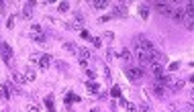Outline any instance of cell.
I'll return each instance as SVG.
<instances>
[{"instance_id": "obj_1", "label": "cell", "mask_w": 194, "mask_h": 112, "mask_svg": "<svg viewBox=\"0 0 194 112\" xmlns=\"http://www.w3.org/2000/svg\"><path fill=\"white\" fill-rule=\"evenodd\" d=\"M125 73H127V78L131 79V82H135V84L141 82L143 75H145V72H143L139 65H137V67H135V65H127V67H125Z\"/></svg>"}, {"instance_id": "obj_2", "label": "cell", "mask_w": 194, "mask_h": 112, "mask_svg": "<svg viewBox=\"0 0 194 112\" xmlns=\"http://www.w3.org/2000/svg\"><path fill=\"white\" fill-rule=\"evenodd\" d=\"M0 53H2V59L6 65H13V47L8 43H0Z\"/></svg>"}, {"instance_id": "obj_3", "label": "cell", "mask_w": 194, "mask_h": 112, "mask_svg": "<svg viewBox=\"0 0 194 112\" xmlns=\"http://www.w3.org/2000/svg\"><path fill=\"white\" fill-rule=\"evenodd\" d=\"M113 19H125V16H127L129 14V10H127V6H125V4H119V6H114L113 8Z\"/></svg>"}, {"instance_id": "obj_4", "label": "cell", "mask_w": 194, "mask_h": 112, "mask_svg": "<svg viewBox=\"0 0 194 112\" xmlns=\"http://www.w3.org/2000/svg\"><path fill=\"white\" fill-rule=\"evenodd\" d=\"M33 8H35V2H27V4H25V8L19 12L20 19H31V16H33Z\"/></svg>"}, {"instance_id": "obj_5", "label": "cell", "mask_w": 194, "mask_h": 112, "mask_svg": "<svg viewBox=\"0 0 194 112\" xmlns=\"http://www.w3.org/2000/svg\"><path fill=\"white\" fill-rule=\"evenodd\" d=\"M170 16H172L176 23H184V19H186V14H184V8H172V14H170Z\"/></svg>"}, {"instance_id": "obj_6", "label": "cell", "mask_w": 194, "mask_h": 112, "mask_svg": "<svg viewBox=\"0 0 194 112\" xmlns=\"http://www.w3.org/2000/svg\"><path fill=\"white\" fill-rule=\"evenodd\" d=\"M155 6H157V10H160L163 16H170V14H172V4H170V2H157Z\"/></svg>"}, {"instance_id": "obj_7", "label": "cell", "mask_w": 194, "mask_h": 112, "mask_svg": "<svg viewBox=\"0 0 194 112\" xmlns=\"http://www.w3.org/2000/svg\"><path fill=\"white\" fill-rule=\"evenodd\" d=\"M72 29H78V31H82V26H84V16H82V12H74V23H72Z\"/></svg>"}, {"instance_id": "obj_8", "label": "cell", "mask_w": 194, "mask_h": 112, "mask_svg": "<svg viewBox=\"0 0 194 112\" xmlns=\"http://www.w3.org/2000/svg\"><path fill=\"white\" fill-rule=\"evenodd\" d=\"M47 37H49V31H43V33H31V39L37 41V43H45Z\"/></svg>"}, {"instance_id": "obj_9", "label": "cell", "mask_w": 194, "mask_h": 112, "mask_svg": "<svg viewBox=\"0 0 194 112\" xmlns=\"http://www.w3.org/2000/svg\"><path fill=\"white\" fill-rule=\"evenodd\" d=\"M90 55H92V53H90V49H86V47H80V49H78V57H80V61H88V59H90Z\"/></svg>"}, {"instance_id": "obj_10", "label": "cell", "mask_w": 194, "mask_h": 112, "mask_svg": "<svg viewBox=\"0 0 194 112\" xmlns=\"http://www.w3.org/2000/svg\"><path fill=\"white\" fill-rule=\"evenodd\" d=\"M151 88H153V92L157 94V98H163V96H166V88L163 86H160V84H157V82H153V84H151Z\"/></svg>"}, {"instance_id": "obj_11", "label": "cell", "mask_w": 194, "mask_h": 112, "mask_svg": "<svg viewBox=\"0 0 194 112\" xmlns=\"http://www.w3.org/2000/svg\"><path fill=\"white\" fill-rule=\"evenodd\" d=\"M182 88H184V82H182V79H172V84H170V92H180Z\"/></svg>"}, {"instance_id": "obj_12", "label": "cell", "mask_w": 194, "mask_h": 112, "mask_svg": "<svg viewBox=\"0 0 194 112\" xmlns=\"http://www.w3.org/2000/svg\"><path fill=\"white\" fill-rule=\"evenodd\" d=\"M25 82H27V79H25V75H23V73H19V72L13 73V84H14V86H23Z\"/></svg>"}, {"instance_id": "obj_13", "label": "cell", "mask_w": 194, "mask_h": 112, "mask_svg": "<svg viewBox=\"0 0 194 112\" xmlns=\"http://www.w3.org/2000/svg\"><path fill=\"white\" fill-rule=\"evenodd\" d=\"M49 63H51V55H41V59H39V67H41V69H47Z\"/></svg>"}, {"instance_id": "obj_14", "label": "cell", "mask_w": 194, "mask_h": 112, "mask_svg": "<svg viewBox=\"0 0 194 112\" xmlns=\"http://www.w3.org/2000/svg\"><path fill=\"white\" fill-rule=\"evenodd\" d=\"M139 16L143 20L149 19V6H147V4H139Z\"/></svg>"}, {"instance_id": "obj_15", "label": "cell", "mask_w": 194, "mask_h": 112, "mask_svg": "<svg viewBox=\"0 0 194 112\" xmlns=\"http://www.w3.org/2000/svg\"><path fill=\"white\" fill-rule=\"evenodd\" d=\"M45 106H47V110H49V112H55V102H53V96H51V94L45 98Z\"/></svg>"}, {"instance_id": "obj_16", "label": "cell", "mask_w": 194, "mask_h": 112, "mask_svg": "<svg viewBox=\"0 0 194 112\" xmlns=\"http://www.w3.org/2000/svg\"><path fill=\"white\" fill-rule=\"evenodd\" d=\"M63 49H66L67 53H78V47H76V43H72V41H66V43H63Z\"/></svg>"}, {"instance_id": "obj_17", "label": "cell", "mask_w": 194, "mask_h": 112, "mask_svg": "<svg viewBox=\"0 0 194 112\" xmlns=\"http://www.w3.org/2000/svg\"><path fill=\"white\" fill-rule=\"evenodd\" d=\"M120 104L127 108V112H137V106H135V104H131V102H127L125 98H120Z\"/></svg>"}, {"instance_id": "obj_18", "label": "cell", "mask_w": 194, "mask_h": 112, "mask_svg": "<svg viewBox=\"0 0 194 112\" xmlns=\"http://www.w3.org/2000/svg\"><path fill=\"white\" fill-rule=\"evenodd\" d=\"M86 88H88L92 94H98V84H96V82H92V79H88V82H86Z\"/></svg>"}, {"instance_id": "obj_19", "label": "cell", "mask_w": 194, "mask_h": 112, "mask_svg": "<svg viewBox=\"0 0 194 112\" xmlns=\"http://www.w3.org/2000/svg\"><path fill=\"white\" fill-rule=\"evenodd\" d=\"M35 78H37V75H35V69H33V67H27V72H25V79H27V82H33Z\"/></svg>"}, {"instance_id": "obj_20", "label": "cell", "mask_w": 194, "mask_h": 112, "mask_svg": "<svg viewBox=\"0 0 194 112\" xmlns=\"http://www.w3.org/2000/svg\"><path fill=\"white\" fill-rule=\"evenodd\" d=\"M92 6L100 10V8H106L108 6V2H106V0H96V2H92Z\"/></svg>"}, {"instance_id": "obj_21", "label": "cell", "mask_w": 194, "mask_h": 112, "mask_svg": "<svg viewBox=\"0 0 194 112\" xmlns=\"http://www.w3.org/2000/svg\"><path fill=\"white\" fill-rule=\"evenodd\" d=\"M78 100H80V96H76L74 92H70V94L66 96V102H78Z\"/></svg>"}, {"instance_id": "obj_22", "label": "cell", "mask_w": 194, "mask_h": 112, "mask_svg": "<svg viewBox=\"0 0 194 112\" xmlns=\"http://www.w3.org/2000/svg\"><path fill=\"white\" fill-rule=\"evenodd\" d=\"M110 96H113V98H120V88H119V86H113V90H110Z\"/></svg>"}, {"instance_id": "obj_23", "label": "cell", "mask_w": 194, "mask_h": 112, "mask_svg": "<svg viewBox=\"0 0 194 112\" xmlns=\"http://www.w3.org/2000/svg\"><path fill=\"white\" fill-rule=\"evenodd\" d=\"M0 96H2V98H4V100H8V98H10V92H8L6 88L2 86V88H0Z\"/></svg>"}, {"instance_id": "obj_24", "label": "cell", "mask_w": 194, "mask_h": 112, "mask_svg": "<svg viewBox=\"0 0 194 112\" xmlns=\"http://www.w3.org/2000/svg\"><path fill=\"white\" fill-rule=\"evenodd\" d=\"M59 10L61 12H67V10H70V4H67V2H59Z\"/></svg>"}, {"instance_id": "obj_25", "label": "cell", "mask_w": 194, "mask_h": 112, "mask_svg": "<svg viewBox=\"0 0 194 112\" xmlns=\"http://www.w3.org/2000/svg\"><path fill=\"white\" fill-rule=\"evenodd\" d=\"M14 20H16V14H13V16L8 19V23H6V26H8V29H13V26H14Z\"/></svg>"}, {"instance_id": "obj_26", "label": "cell", "mask_w": 194, "mask_h": 112, "mask_svg": "<svg viewBox=\"0 0 194 112\" xmlns=\"http://www.w3.org/2000/svg\"><path fill=\"white\" fill-rule=\"evenodd\" d=\"M31 33H43V29H41L39 25H33L31 26Z\"/></svg>"}, {"instance_id": "obj_27", "label": "cell", "mask_w": 194, "mask_h": 112, "mask_svg": "<svg viewBox=\"0 0 194 112\" xmlns=\"http://www.w3.org/2000/svg\"><path fill=\"white\" fill-rule=\"evenodd\" d=\"M110 19H113V14H104V16L98 19V23H106V20H110Z\"/></svg>"}, {"instance_id": "obj_28", "label": "cell", "mask_w": 194, "mask_h": 112, "mask_svg": "<svg viewBox=\"0 0 194 112\" xmlns=\"http://www.w3.org/2000/svg\"><path fill=\"white\" fill-rule=\"evenodd\" d=\"M90 41H92V45H94V47H100V45H102V41L98 39V37H94V39H90Z\"/></svg>"}, {"instance_id": "obj_29", "label": "cell", "mask_w": 194, "mask_h": 112, "mask_svg": "<svg viewBox=\"0 0 194 112\" xmlns=\"http://www.w3.org/2000/svg\"><path fill=\"white\" fill-rule=\"evenodd\" d=\"M123 59H131V51H129V49H125V51H123Z\"/></svg>"}, {"instance_id": "obj_30", "label": "cell", "mask_w": 194, "mask_h": 112, "mask_svg": "<svg viewBox=\"0 0 194 112\" xmlns=\"http://www.w3.org/2000/svg\"><path fill=\"white\" fill-rule=\"evenodd\" d=\"M178 67H180V63H178V61H172V63H170V69H172V72H174V69H178Z\"/></svg>"}, {"instance_id": "obj_31", "label": "cell", "mask_w": 194, "mask_h": 112, "mask_svg": "<svg viewBox=\"0 0 194 112\" xmlns=\"http://www.w3.org/2000/svg\"><path fill=\"white\" fill-rule=\"evenodd\" d=\"M80 35H82V39H90V35H88V31H86V29H82V31H80Z\"/></svg>"}, {"instance_id": "obj_32", "label": "cell", "mask_w": 194, "mask_h": 112, "mask_svg": "<svg viewBox=\"0 0 194 112\" xmlns=\"http://www.w3.org/2000/svg\"><path fill=\"white\" fill-rule=\"evenodd\" d=\"M41 59V57H39V55H37V53H33V55H31V61H33V63H37V61H39Z\"/></svg>"}, {"instance_id": "obj_33", "label": "cell", "mask_w": 194, "mask_h": 112, "mask_svg": "<svg viewBox=\"0 0 194 112\" xmlns=\"http://www.w3.org/2000/svg\"><path fill=\"white\" fill-rule=\"evenodd\" d=\"M86 73H88V78H90V79H94V78H96V73H94L92 69H86Z\"/></svg>"}, {"instance_id": "obj_34", "label": "cell", "mask_w": 194, "mask_h": 112, "mask_svg": "<svg viewBox=\"0 0 194 112\" xmlns=\"http://www.w3.org/2000/svg\"><path fill=\"white\" fill-rule=\"evenodd\" d=\"M141 110H143V112H149V104H141Z\"/></svg>"}, {"instance_id": "obj_35", "label": "cell", "mask_w": 194, "mask_h": 112, "mask_svg": "<svg viewBox=\"0 0 194 112\" xmlns=\"http://www.w3.org/2000/svg\"><path fill=\"white\" fill-rule=\"evenodd\" d=\"M29 112H39V108L37 106H29Z\"/></svg>"}, {"instance_id": "obj_36", "label": "cell", "mask_w": 194, "mask_h": 112, "mask_svg": "<svg viewBox=\"0 0 194 112\" xmlns=\"http://www.w3.org/2000/svg\"><path fill=\"white\" fill-rule=\"evenodd\" d=\"M90 112H98V110H90Z\"/></svg>"}]
</instances>
